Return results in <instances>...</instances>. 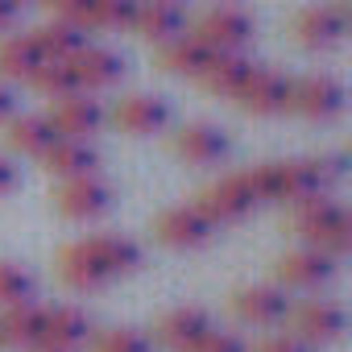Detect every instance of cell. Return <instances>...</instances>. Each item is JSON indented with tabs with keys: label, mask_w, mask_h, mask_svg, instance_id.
<instances>
[{
	"label": "cell",
	"mask_w": 352,
	"mask_h": 352,
	"mask_svg": "<svg viewBox=\"0 0 352 352\" xmlns=\"http://www.w3.org/2000/svg\"><path fill=\"white\" fill-rule=\"evenodd\" d=\"M253 174V187H257V199L261 204H290V208H298V204H307V199H315V195H323L327 191V183L340 174V162L331 157V162H319V157H286V162H265V166H257V170H249Z\"/></svg>",
	"instance_id": "1"
},
{
	"label": "cell",
	"mask_w": 352,
	"mask_h": 352,
	"mask_svg": "<svg viewBox=\"0 0 352 352\" xmlns=\"http://www.w3.org/2000/svg\"><path fill=\"white\" fill-rule=\"evenodd\" d=\"M294 236H302L307 249H319L331 261H340L352 249V216L336 199L315 195V199L294 208Z\"/></svg>",
	"instance_id": "2"
},
{
	"label": "cell",
	"mask_w": 352,
	"mask_h": 352,
	"mask_svg": "<svg viewBox=\"0 0 352 352\" xmlns=\"http://www.w3.org/2000/svg\"><path fill=\"white\" fill-rule=\"evenodd\" d=\"M257 187H253V174L241 170V174H224L220 183H208L199 195H195V212L220 228V224H241L253 208H257Z\"/></svg>",
	"instance_id": "3"
},
{
	"label": "cell",
	"mask_w": 352,
	"mask_h": 352,
	"mask_svg": "<svg viewBox=\"0 0 352 352\" xmlns=\"http://www.w3.org/2000/svg\"><path fill=\"white\" fill-rule=\"evenodd\" d=\"M191 38L204 42L212 54H245V46L253 42V17L245 9L220 5V9H212L195 21Z\"/></svg>",
	"instance_id": "4"
},
{
	"label": "cell",
	"mask_w": 352,
	"mask_h": 352,
	"mask_svg": "<svg viewBox=\"0 0 352 352\" xmlns=\"http://www.w3.org/2000/svg\"><path fill=\"white\" fill-rule=\"evenodd\" d=\"M286 108H290L294 116H302V120H315V124L336 120V116L344 112V87H340V79H331V75H307V79L290 83Z\"/></svg>",
	"instance_id": "5"
},
{
	"label": "cell",
	"mask_w": 352,
	"mask_h": 352,
	"mask_svg": "<svg viewBox=\"0 0 352 352\" xmlns=\"http://www.w3.org/2000/svg\"><path fill=\"white\" fill-rule=\"evenodd\" d=\"M54 208H58L67 220H79V224L100 220V216L112 208V187L100 179V174L67 179V183H58V191H54Z\"/></svg>",
	"instance_id": "6"
},
{
	"label": "cell",
	"mask_w": 352,
	"mask_h": 352,
	"mask_svg": "<svg viewBox=\"0 0 352 352\" xmlns=\"http://www.w3.org/2000/svg\"><path fill=\"white\" fill-rule=\"evenodd\" d=\"M212 224L195 212V204H179V208H166L157 220H153V236L166 245V249H204L212 241Z\"/></svg>",
	"instance_id": "7"
},
{
	"label": "cell",
	"mask_w": 352,
	"mask_h": 352,
	"mask_svg": "<svg viewBox=\"0 0 352 352\" xmlns=\"http://www.w3.org/2000/svg\"><path fill=\"white\" fill-rule=\"evenodd\" d=\"M241 104V112L249 116H278L286 112V100H290V79L270 71V67H253V75L245 79V87L232 96Z\"/></svg>",
	"instance_id": "8"
},
{
	"label": "cell",
	"mask_w": 352,
	"mask_h": 352,
	"mask_svg": "<svg viewBox=\"0 0 352 352\" xmlns=\"http://www.w3.org/2000/svg\"><path fill=\"white\" fill-rule=\"evenodd\" d=\"M46 120H50L54 137L87 141L91 133H100V124H104V108H100V100H91L87 91H75V96L54 100V108H50Z\"/></svg>",
	"instance_id": "9"
},
{
	"label": "cell",
	"mask_w": 352,
	"mask_h": 352,
	"mask_svg": "<svg viewBox=\"0 0 352 352\" xmlns=\"http://www.w3.org/2000/svg\"><path fill=\"white\" fill-rule=\"evenodd\" d=\"M348 34V13L344 5H311L294 17V38L307 50H331Z\"/></svg>",
	"instance_id": "10"
},
{
	"label": "cell",
	"mask_w": 352,
	"mask_h": 352,
	"mask_svg": "<svg viewBox=\"0 0 352 352\" xmlns=\"http://www.w3.org/2000/svg\"><path fill=\"white\" fill-rule=\"evenodd\" d=\"M232 311L249 327H278L290 315V298L278 286H245L232 294Z\"/></svg>",
	"instance_id": "11"
},
{
	"label": "cell",
	"mask_w": 352,
	"mask_h": 352,
	"mask_svg": "<svg viewBox=\"0 0 352 352\" xmlns=\"http://www.w3.org/2000/svg\"><path fill=\"white\" fill-rule=\"evenodd\" d=\"M286 319H290L298 344H331L344 331V311L336 302H327V298H311L298 311H290Z\"/></svg>",
	"instance_id": "12"
},
{
	"label": "cell",
	"mask_w": 352,
	"mask_h": 352,
	"mask_svg": "<svg viewBox=\"0 0 352 352\" xmlns=\"http://www.w3.org/2000/svg\"><path fill=\"white\" fill-rule=\"evenodd\" d=\"M112 120H116V129H124L129 137H153V133H162V129L170 124V104H166L162 96L137 91V96H124V100L116 104Z\"/></svg>",
	"instance_id": "13"
},
{
	"label": "cell",
	"mask_w": 352,
	"mask_h": 352,
	"mask_svg": "<svg viewBox=\"0 0 352 352\" xmlns=\"http://www.w3.org/2000/svg\"><path fill=\"white\" fill-rule=\"evenodd\" d=\"M174 153L183 162H191V166H216V162L228 157V133L220 124H208V120L183 124L174 133Z\"/></svg>",
	"instance_id": "14"
},
{
	"label": "cell",
	"mask_w": 352,
	"mask_h": 352,
	"mask_svg": "<svg viewBox=\"0 0 352 352\" xmlns=\"http://www.w3.org/2000/svg\"><path fill=\"white\" fill-rule=\"evenodd\" d=\"M91 336V323L79 307H50L42 311V344L38 348H50V352H75L83 348Z\"/></svg>",
	"instance_id": "15"
},
{
	"label": "cell",
	"mask_w": 352,
	"mask_h": 352,
	"mask_svg": "<svg viewBox=\"0 0 352 352\" xmlns=\"http://www.w3.org/2000/svg\"><path fill=\"white\" fill-rule=\"evenodd\" d=\"M133 30L153 42V46H166L174 42L183 30H187V17L174 0H137V13H133Z\"/></svg>",
	"instance_id": "16"
},
{
	"label": "cell",
	"mask_w": 352,
	"mask_h": 352,
	"mask_svg": "<svg viewBox=\"0 0 352 352\" xmlns=\"http://www.w3.org/2000/svg\"><path fill=\"white\" fill-rule=\"evenodd\" d=\"M208 331H212V315L204 307H174L157 319V344L174 352H191Z\"/></svg>",
	"instance_id": "17"
},
{
	"label": "cell",
	"mask_w": 352,
	"mask_h": 352,
	"mask_svg": "<svg viewBox=\"0 0 352 352\" xmlns=\"http://www.w3.org/2000/svg\"><path fill=\"white\" fill-rule=\"evenodd\" d=\"M71 71H75L79 91H104V87L124 79V58L116 50H104V46H83L71 58Z\"/></svg>",
	"instance_id": "18"
},
{
	"label": "cell",
	"mask_w": 352,
	"mask_h": 352,
	"mask_svg": "<svg viewBox=\"0 0 352 352\" xmlns=\"http://www.w3.org/2000/svg\"><path fill=\"white\" fill-rule=\"evenodd\" d=\"M42 166L54 174L58 183H67V179H83V174H96L100 153H96V145H91V141L54 137V141H50V149L42 153Z\"/></svg>",
	"instance_id": "19"
},
{
	"label": "cell",
	"mask_w": 352,
	"mask_h": 352,
	"mask_svg": "<svg viewBox=\"0 0 352 352\" xmlns=\"http://www.w3.org/2000/svg\"><path fill=\"white\" fill-rule=\"evenodd\" d=\"M331 274H336V261L319 249H294L278 261L282 286H294V290H315V286L331 282Z\"/></svg>",
	"instance_id": "20"
},
{
	"label": "cell",
	"mask_w": 352,
	"mask_h": 352,
	"mask_svg": "<svg viewBox=\"0 0 352 352\" xmlns=\"http://www.w3.org/2000/svg\"><path fill=\"white\" fill-rule=\"evenodd\" d=\"M42 344V307L38 302H17L0 311V348L13 352H34Z\"/></svg>",
	"instance_id": "21"
},
{
	"label": "cell",
	"mask_w": 352,
	"mask_h": 352,
	"mask_svg": "<svg viewBox=\"0 0 352 352\" xmlns=\"http://www.w3.org/2000/svg\"><path fill=\"white\" fill-rule=\"evenodd\" d=\"M54 141V129L46 116H34V112H21V116H9L5 120V145L21 157H42Z\"/></svg>",
	"instance_id": "22"
},
{
	"label": "cell",
	"mask_w": 352,
	"mask_h": 352,
	"mask_svg": "<svg viewBox=\"0 0 352 352\" xmlns=\"http://www.w3.org/2000/svg\"><path fill=\"white\" fill-rule=\"evenodd\" d=\"M54 265H58V278H63L71 290H83V294H87V290H104V286L112 282V278L96 265V257L87 253V245H83V241L67 245V249L58 253V261H54Z\"/></svg>",
	"instance_id": "23"
},
{
	"label": "cell",
	"mask_w": 352,
	"mask_h": 352,
	"mask_svg": "<svg viewBox=\"0 0 352 352\" xmlns=\"http://www.w3.org/2000/svg\"><path fill=\"white\" fill-rule=\"evenodd\" d=\"M30 38H34V46H38L42 63H71V58L87 46L83 30H75V25H67V21H46V25H38Z\"/></svg>",
	"instance_id": "24"
},
{
	"label": "cell",
	"mask_w": 352,
	"mask_h": 352,
	"mask_svg": "<svg viewBox=\"0 0 352 352\" xmlns=\"http://www.w3.org/2000/svg\"><path fill=\"white\" fill-rule=\"evenodd\" d=\"M249 75H253V63H249L245 54H212V63L204 67L199 83H204L212 96L232 100V96L245 87V79H249Z\"/></svg>",
	"instance_id": "25"
},
{
	"label": "cell",
	"mask_w": 352,
	"mask_h": 352,
	"mask_svg": "<svg viewBox=\"0 0 352 352\" xmlns=\"http://www.w3.org/2000/svg\"><path fill=\"white\" fill-rule=\"evenodd\" d=\"M83 245H87V253L96 257V265L108 278H124V274H133L141 265V249L129 236H87Z\"/></svg>",
	"instance_id": "26"
},
{
	"label": "cell",
	"mask_w": 352,
	"mask_h": 352,
	"mask_svg": "<svg viewBox=\"0 0 352 352\" xmlns=\"http://www.w3.org/2000/svg\"><path fill=\"white\" fill-rule=\"evenodd\" d=\"M38 67H42V54L30 34H9L0 42V83H30Z\"/></svg>",
	"instance_id": "27"
},
{
	"label": "cell",
	"mask_w": 352,
	"mask_h": 352,
	"mask_svg": "<svg viewBox=\"0 0 352 352\" xmlns=\"http://www.w3.org/2000/svg\"><path fill=\"white\" fill-rule=\"evenodd\" d=\"M162 71H170V75H187V79H199L204 75V67L212 63V50L204 46V42H195L191 34H179L174 42H166L162 46Z\"/></svg>",
	"instance_id": "28"
},
{
	"label": "cell",
	"mask_w": 352,
	"mask_h": 352,
	"mask_svg": "<svg viewBox=\"0 0 352 352\" xmlns=\"http://www.w3.org/2000/svg\"><path fill=\"white\" fill-rule=\"evenodd\" d=\"M30 87L46 100H63V96H75L79 83H75V71L71 63H42L34 75H30Z\"/></svg>",
	"instance_id": "29"
},
{
	"label": "cell",
	"mask_w": 352,
	"mask_h": 352,
	"mask_svg": "<svg viewBox=\"0 0 352 352\" xmlns=\"http://www.w3.org/2000/svg\"><path fill=\"white\" fill-rule=\"evenodd\" d=\"M137 0H87V30H133Z\"/></svg>",
	"instance_id": "30"
},
{
	"label": "cell",
	"mask_w": 352,
	"mask_h": 352,
	"mask_svg": "<svg viewBox=\"0 0 352 352\" xmlns=\"http://www.w3.org/2000/svg\"><path fill=\"white\" fill-rule=\"evenodd\" d=\"M34 302V274L21 270L17 261H0V307Z\"/></svg>",
	"instance_id": "31"
},
{
	"label": "cell",
	"mask_w": 352,
	"mask_h": 352,
	"mask_svg": "<svg viewBox=\"0 0 352 352\" xmlns=\"http://www.w3.org/2000/svg\"><path fill=\"white\" fill-rule=\"evenodd\" d=\"M91 352H153V340L137 327H108L91 340Z\"/></svg>",
	"instance_id": "32"
},
{
	"label": "cell",
	"mask_w": 352,
	"mask_h": 352,
	"mask_svg": "<svg viewBox=\"0 0 352 352\" xmlns=\"http://www.w3.org/2000/svg\"><path fill=\"white\" fill-rule=\"evenodd\" d=\"M42 5L54 13V21H67L87 34V0H42Z\"/></svg>",
	"instance_id": "33"
},
{
	"label": "cell",
	"mask_w": 352,
	"mask_h": 352,
	"mask_svg": "<svg viewBox=\"0 0 352 352\" xmlns=\"http://www.w3.org/2000/svg\"><path fill=\"white\" fill-rule=\"evenodd\" d=\"M191 352H249V348H245V340H241L236 331H216V327H212Z\"/></svg>",
	"instance_id": "34"
},
{
	"label": "cell",
	"mask_w": 352,
	"mask_h": 352,
	"mask_svg": "<svg viewBox=\"0 0 352 352\" xmlns=\"http://www.w3.org/2000/svg\"><path fill=\"white\" fill-rule=\"evenodd\" d=\"M257 352H307V344H298L294 336H270L257 344Z\"/></svg>",
	"instance_id": "35"
},
{
	"label": "cell",
	"mask_w": 352,
	"mask_h": 352,
	"mask_svg": "<svg viewBox=\"0 0 352 352\" xmlns=\"http://www.w3.org/2000/svg\"><path fill=\"white\" fill-rule=\"evenodd\" d=\"M17 187V166L9 157H0V195H9Z\"/></svg>",
	"instance_id": "36"
},
{
	"label": "cell",
	"mask_w": 352,
	"mask_h": 352,
	"mask_svg": "<svg viewBox=\"0 0 352 352\" xmlns=\"http://www.w3.org/2000/svg\"><path fill=\"white\" fill-rule=\"evenodd\" d=\"M9 116H17V100H13L9 83H0V124H5Z\"/></svg>",
	"instance_id": "37"
},
{
	"label": "cell",
	"mask_w": 352,
	"mask_h": 352,
	"mask_svg": "<svg viewBox=\"0 0 352 352\" xmlns=\"http://www.w3.org/2000/svg\"><path fill=\"white\" fill-rule=\"evenodd\" d=\"M17 17H21V9L13 5V0H0V30H13Z\"/></svg>",
	"instance_id": "38"
},
{
	"label": "cell",
	"mask_w": 352,
	"mask_h": 352,
	"mask_svg": "<svg viewBox=\"0 0 352 352\" xmlns=\"http://www.w3.org/2000/svg\"><path fill=\"white\" fill-rule=\"evenodd\" d=\"M13 5H17V9H25V5H42V0H13Z\"/></svg>",
	"instance_id": "39"
},
{
	"label": "cell",
	"mask_w": 352,
	"mask_h": 352,
	"mask_svg": "<svg viewBox=\"0 0 352 352\" xmlns=\"http://www.w3.org/2000/svg\"><path fill=\"white\" fill-rule=\"evenodd\" d=\"M34 352H50V348H34Z\"/></svg>",
	"instance_id": "40"
},
{
	"label": "cell",
	"mask_w": 352,
	"mask_h": 352,
	"mask_svg": "<svg viewBox=\"0 0 352 352\" xmlns=\"http://www.w3.org/2000/svg\"><path fill=\"white\" fill-rule=\"evenodd\" d=\"M174 5H179V0H174Z\"/></svg>",
	"instance_id": "41"
}]
</instances>
